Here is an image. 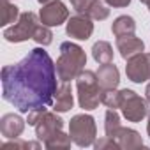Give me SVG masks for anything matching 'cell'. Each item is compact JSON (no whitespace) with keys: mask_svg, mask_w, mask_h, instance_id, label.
Returning a JSON list of instances; mask_svg holds the SVG:
<instances>
[{"mask_svg":"<svg viewBox=\"0 0 150 150\" xmlns=\"http://www.w3.org/2000/svg\"><path fill=\"white\" fill-rule=\"evenodd\" d=\"M92 4H94V0H71L72 9L76 11L78 14H85V16L88 14V11H90Z\"/></svg>","mask_w":150,"mask_h":150,"instance_id":"obj_24","label":"cell"},{"mask_svg":"<svg viewBox=\"0 0 150 150\" xmlns=\"http://www.w3.org/2000/svg\"><path fill=\"white\" fill-rule=\"evenodd\" d=\"M34 41L39 44V46H50L53 42V32L50 30V27L46 25H39L35 28V34H34Z\"/></svg>","mask_w":150,"mask_h":150,"instance_id":"obj_22","label":"cell"},{"mask_svg":"<svg viewBox=\"0 0 150 150\" xmlns=\"http://www.w3.org/2000/svg\"><path fill=\"white\" fill-rule=\"evenodd\" d=\"M115 141L118 143L120 148H125V150H132V148H141L143 146V138L139 136V132L134 131V129H129V127H120L118 132H117Z\"/></svg>","mask_w":150,"mask_h":150,"instance_id":"obj_14","label":"cell"},{"mask_svg":"<svg viewBox=\"0 0 150 150\" xmlns=\"http://www.w3.org/2000/svg\"><path fill=\"white\" fill-rule=\"evenodd\" d=\"M96 134H97V127H96V120L92 115L87 113H80L74 115L69 122V136L72 139L74 145L78 146H90L96 143Z\"/></svg>","mask_w":150,"mask_h":150,"instance_id":"obj_4","label":"cell"},{"mask_svg":"<svg viewBox=\"0 0 150 150\" xmlns=\"http://www.w3.org/2000/svg\"><path fill=\"white\" fill-rule=\"evenodd\" d=\"M125 74L132 83H145L150 80V53H138L127 58Z\"/></svg>","mask_w":150,"mask_h":150,"instance_id":"obj_8","label":"cell"},{"mask_svg":"<svg viewBox=\"0 0 150 150\" xmlns=\"http://www.w3.org/2000/svg\"><path fill=\"white\" fill-rule=\"evenodd\" d=\"M117 50L120 51V57L124 60L145 51V42L136 37V35H124V37H117Z\"/></svg>","mask_w":150,"mask_h":150,"instance_id":"obj_13","label":"cell"},{"mask_svg":"<svg viewBox=\"0 0 150 150\" xmlns=\"http://www.w3.org/2000/svg\"><path fill=\"white\" fill-rule=\"evenodd\" d=\"M122 115L127 122H141L148 115V101L139 97L134 90L124 88L122 90Z\"/></svg>","mask_w":150,"mask_h":150,"instance_id":"obj_7","label":"cell"},{"mask_svg":"<svg viewBox=\"0 0 150 150\" xmlns=\"http://www.w3.org/2000/svg\"><path fill=\"white\" fill-rule=\"evenodd\" d=\"M76 90H78V103L80 108L85 111H92L101 104V85L97 80V72L85 69L76 78Z\"/></svg>","mask_w":150,"mask_h":150,"instance_id":"obj_3","label":"cell"},{"mask_svg":"<svg viewBox=\"0 0 150 150\" xmlns=\"http://www.w3.org/2000/svg\"><path fill=\"white\" fill-rule=\"evenodd\" d=\"M94 146H96L97 150H101V148H120V146H118V143H117L115 139L108 138V136H104V138H101L99 141H96V143H94Z\"/></svg>","mask_w":150,"mask_h":150,"instance_id":"obj_25","label":"cell"},{"mask_svg":"<svg viewBox=\"0 0 150 150\" xmlns=\"http://www.w3.org/2000/svg\"><path fill=\"white\" fill-rule=\"evenodd\" d=\"M55 65H57V76L62 83H69L72 80H76L85 71V65H87L85 50L71 41L62 42L60 55H58Z\"/></svg>","mask_w":150,"mask_h":150,"instance_id":"obj_2","label":"cell"},{"mask_svg":"<svg viewBox=\"0 0 150 150\" xmlns=\"http://www.w3.org/2000/svg\"><path fill=\"white\" fill-rule=\"evenodd\" d=\"M39 16L32 11H27V13H21L20 20L4 30V39L9 41V42H23V41H28V39H34V34H35V28L39 27Z\"/></svg>","mask_w":150,"mask_h":150,"instance_id":"obj_6","label":"cell"},{"mask_svg":"<svg viewBox=\"0 0 150 150\" xmlns=\"http://www.w3.org/2000/svg\"><path fill=\"white\" fill-rule=\"evenodd\" d=\"M139 2H143V4H145V0H139Z\"/></svg>","mask_w":150,"mask_h":150,"instance_id":"obj_30","label":"cell"},{"mask_svg":"<svg viewBox=\"0 0 150 150\" xmlns=\"http://www.w3.org/2000/svg\"><path fill=\"white\" fill-rule=\"evenodd\" d=\"M20 16H21V13H20V9H18L14 4H11L9 0H2V14H0V25H2V27H7L9 23H16V21L20 20Z\"/></svg>","mask_w":150,"mask_h":150,"instance_id":"obj_19","label":"cell"},{"mask_svg":"<svg viewBox=\"0 0 150 150\" xmlns=\"http://www.w3.org/2000/svg\"><path fill=\"white\" fill-rule=\"evenodd\" d=\"M145 99L148 101V104H150V83L146 85V90H145Z\"/></svg>","mask_w":150,"mask_h":150,"instance_id":"obj_27","label":"cell"},{"mask_svg":"<svg viewBox=\"0 0 150 150\" xmlns=\"http://www.w3.org/2000/svg\"><path fill=\"white\" fill-rule=\"evenodd\" d=\"M34 127L37 139L42 141L46 148H51V145L64 134V120L57 115V111H44Z\"/></svg>","mask_w":150,"mask_h":150,"instance_id":"obj_5","label":"cell"},{"mask_svg":"<svg viewBox=\"0 0 150 150\" xmlns=\"http://www.w3.org/2000/svg\"><path fill=\"white\" fill-rule=\"evenodd\" d=\"M57 78V65L44 46L34 48L18 64L2 67V97L21 113L48 108L55 103Z\"/></svg>","mask_w":150,"mask_h":150,"instance_id":"obj_1","label":"cell"},{"mask_svg":"<svg viewBox=\"0 0 150 150\" xmlns=\"http://www.w3.org/2000/svg\"><path fill=\"white\" fill-rule=\"evenodd\" d=\"M92 57L99 65L113 62V48H111V44L108 41H97L92 46Z\"/></svg>","mask_w":150,"mask_h":150,"instance_id":"obj_17","label":"cell"},{"mask_svg":"<svg viewBox=\"0 0 150 150\" xmlns=\"http://www.w3.org/2000/svg\"><path fill=\"white\" fill-rule=\"evenodd\" d=\"M146 132H148V136H150V115H148V124H146Z\"/></svg>","mask_w":150,"mask_h":150,"instance_id":"obj_28","label":"cell"},{"mask_svg":"<svg viewBox=\"0 0 150 150\" xmlns=\"http://www.w3.org/2000/svg\"><path fill=\"white\" fill-rule=\"evenodd\" d=\"M23 129H25V120L20 115L6 113L2 118H0V132H2V136L7 138V139L20 138Z\"/></svg>","mask_w":150,"mask_h":150,"instance_id":"obj_11","label":"cell"},{"mask_svg":"<svg viewBox=\"0 0 150 150\" xmlns=\"http://www.w3.org/2000/svg\"><path fill=\"white\" fill-rule=\"evenodd\" d=\"M74 106V96H72V87L69 83H62L57 90L55 96V103H53V110L58 113H65Z\"/></svg>","mask_w":150,"mask_h":150,"instance_id":"obj_15","label":"cell"},{"mask_svg":"<svg viewBox=\"0 0 150 150\" xmlns=\"http://www.w3.org/2000/svg\"><path fill=\"white\" fill-rule=\"evenodd\" d=\"M97 80H99V85L103 90H111V88H117L118 83H120V72H118V67L110 62V64H101V67L97 69Z\"/></svg>","mask_w":150,"mask_h":150,"instance_id":"obj_12","label":"cell"},{"mask_svg":"<svg viewBox=\"0 0 150 150\" xmlns=\"http://www.w3.org/2000/svg\"><path fill=\"white\" fill-rule=\"evenodd\" d=\"M39 20L46 27H60L69 20V9L60 0H53V2L42 6V9L39 11Z\"/></svg>","mask_w":150,"mask_h":150,"instance_id":"obj_9","label":"cell"},{"mask_svg":"<svg viewBox=\"0 0 150 150\" xmlns=\"http://www.w3.org/2000/svg\"><path fill=\"white\" fill-rule=\"evenodd\" d=\"M120 127H122L120 125V115L117 113V110L108 108V111L104 115V131H106V136L111 138V139H115Z\"/></svg>","mask_w":150,"mask_h":150,"instance_id":"obj_18","label":"cell"},{"mask_svg":"<svg viewBox=\"0 0 150 150\" xmlns=\"http://www.w3.org/2000/svg\"><path fill=\"white\" fill-rule=\"evenodd\" d=\"M65 32L69 37L72 39H78V41H87L90 39V35L94 34V23L92 18L85 16V14H74L67 20V27Z\"/></svg>","mask_w":150,"mask_h":150,"instance_id":"obj_10","label":"cell"},{"mask_svg":"<svg viewBox=\"0 0 150 150\" xmlns=\"http://www.w3.org/2000/svg\"><path fill=\"white\" fill-rule=\"evenodd\" d=\"M145 4H146V7H148V11H150V0H145Z\"/></svg>","mask_w":150,"mask_h":150,"instance_id":"obj_29","label":"cell"},{"mask_svg":"<svg viewBox=\"0 0 150 150\" xmlns=\"http://www.w3.org/2000/svg\"><path fill=\"white\" fill-rule=\"evenodd\" d=\"M111 32H113L115 37L134 35V32H136V21H134V18L132 16H127V14L118 16L113 21V25H111Z\"/></svg>","mask_w":150,"mask_h":150,"instance_id":"obj_16","label":"cell"},{"mask_svg":"<svg viewBox=\"0 0 150 150\" xmlns=\"http://www.w3.org/2000/svg\"><path fill=\"white\" fill-rule=\"evenodd\" d=\"M0 148H2V150H7V148H14V150H21V148H41V143H37V141H25V139L14 138V141H7Z\"/></svg>","mask_w":150,"mask_h":150,"instance_id":"obj_23","label":"cell"},{"mask_svg":"<svg viewBox=\"0 0 150 150\" xmlns=\"http://www.w3.org/2000/svg\"><path fill=\"white\" fill-rule=\"evenodd\" d=\"M110 7H127L131 4V0H104Z\"/></svg>","mask_w":150,"mask_h":150,"instance_id":"obj_26","label":"cell"},{"mask_svg":"<svg viewBox=\"0 0 150 150\" xmlns=\"http://www.w3.org/2000/svg\"><path fill=\"white\" fill-rule=\"evenodd\" d=\"M87 16L92 18V20H97V21H103V20H106L110 16V6L101 2V0H94V4H92Z\"/></svg>","mask_w":150,"mask_h":150,"instance_id":"obj_21","label":"cell"},{"mask_svg":"<svg viewBox=\"0 0 150 150\" xmlns=\"http://www.w3.org/2000/svg\"><path fill=\"white\" fill-rule=\"evenodd\" d=\"M101 104L111 110H120L122 106V90L111 88V90H103L101 92Z\"/></svg>","mask_w":150,"mask_h":150,"instance_id":"obj_20","label":"cell"}]
</instances>
